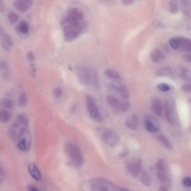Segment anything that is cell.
<instances>
[{
	"label": "cell",
	"instance_id": "6da1fadb",
	"mask_svg": "<svg viewBox=\"0 0 191 191\" xmlns=\"http://www.w3.org/2000/svg\"><path fill=\"white\" fill-rule=\"evenodd\" d=\"M61 24L65 41L71 42L77 39L86 27L82 10L76 7L69 9Z\"/></svg>",
	"mask_w": 191,
	"mask_h": 191
},
{
	"label": "cell",
	"instance_id": "7a4b0ae2",
	"mask_svg": "<svg viewBox=\"0 0 191 191\" xmlns=\"http://www.w3.org/2000/svg\"><path fill=\"white\" fill-rule=\"evenodd\" d=\"M75 72L78 79L83 84L88 86L92 83L96 88L99 87L98 75L93 69L80 66L76 68Z\"/></svg>",
	"mask_w": 191,
	"mask_h": 191
},
{
	"label": "cell",
	"instance_id": "3957f363",
	"mask_svg": "<svg viewBox=\"0 0 191 191\" xmlns=\"http://www.w3.org/2000/svg\"><path fill=\"white\" fill-rule=\"evenodd\" d=\"M64 150L69 161L73 166L79 167L82 166L84 159L79 147L74 143H67Z\"/></svg>",
	"mask_w": 191,
	"mask_h": 191
},
{
	"label": "cell",
	"instance_id": "277c9868",
	"mask_svg": "<svg viewBox=\"0 0 191 191\" xmlns=\"http://www.w3.org/2000/svg\"><path fill=\"white\" fill-rule=\"evenodd\" d=\"M86 99L87 107L91 117L96 121L103 120V117L99 110L93 97L91 95H86Z\"/></svg>",
	"mask_w": 191,
	"mask_h": 191
},
{
	"label": "cell",
	"instance_id": "5b68a950",
	"mask_svg": "<svg viewBox=\"0 0 191 191\" xmlns=\"http://www.w3.org/2000/svg\"><path fill=\"white\" fill-rule=\"evenodd\" d=\"M31 136L30 133L26 128L22 130L18 139V147L21 151L25 152L30 148Z\"/></svg>",
	"mask_w": 191,
	"mask_h": 191
},
{
	"label": "cell",
	"instance_id": "8992f818",
	"mask_svg": "<svg viewBox=\"0 0 191 191\" xmlns=\"http://www.w3.org/2000/svg\"><path fill=\"white\" fill-rule=\"evenodd\" d=\"M102 138L104 143L111 147H114L119 141V135L112 130L107 128L102 134Z\"/></svg>",
	"mask_w": 191,
	"mask_h": 191
},
{
	"label": "cell",
	"instance_id": "52a82bcc",
	"mask_svg": "<svg viewBox=\"0 0 191 191\" xmlns=\"http://www.w3.org/2000/svg\"><path fill=\"white\" fill-rule=\"evenodd\" d=\"M0 38L2 46L5 51L10 52L13 46V42L10 36L5 32L2 27L0 29Z\"/></svg>",
	"mask_w": 191,
	"mask_h": 191
},
{
	"label": "cell",
	"instance_id": "ba28073f",
	"mask_svg": "<svg viewBox=\"0 0 191 191\" xmlns=\"http://www.w3.org/2000/svg\"><path fill=\"white\" fill-rule=\"evenodd\" d=\"M33 3L32 1L28 0H17L14 1L13 6L18 11L24 13L27 11Z\"/></svg>",
	"mask_w": 191,
	"mask_h": 191
},
{
	"label": "cell",
	"instance_id": "9c48e42d",
	"mask_svg": "<svg viewBox=\"0 0 191 191\" xmlns=\"http://www.w3.org/2000/svg\"><path fill=\"white\" fill-rule=\"evenodd\" d=\"M145 119L146 129L151 133L157 132L158 128V125L155 118L151 115H147L146 116Z\"/></svg>",
	"mask_w": 191,
	"mask_h": 191
},
{
	"label": "cell",
	"instance_id": "30bf717a",
	"mask_svg": "<svg viewBox=\"0 0 191 191\" xmlns=\"http://www.w3.org/2000/svg\"><path fill=\"white\" fill-rule=\"evenodd\" d=\"M175 72L181 79L191 83V72L182 66L177 65L174 68Z\"/></svg>",
	"mask_w": 191,
	"mask_h": 191
},
{
	"label": "cell",
	"instance_id": "8fae6325",
	"mask_svg": "<svg viewBox=\"0 0 191 191\" xmlns=\"http://www.w3.org/2000/svg\"><path fill=\"white\" fill-rule=\"evenodd\" d=\"M108 105L111 107L115 113L119 115L122 113L121 111V103L115 97L112 95H108L106 98Z\"/></svg>",
	"mask_w": 191,
	"mask_h": 191
},
{
	"label": "cell",
	"instance_id": "7c38bea8",
	"mask_svg": "<svg viewBox=\"0 0 191 191\" xmlns=\"http://www.w3.org/2000/svg\"><path fill=\"white\" fill-rule=\"evenodd\" d=\"M175 38L178 43V49L191 53V39L181 37Z\"/></svg>",
	"mask_w": 191,
	"mask_h": 191
},
{
	"label": "cell",
	"instance_id": "4fadbf2b",
	"mask_svg": "<svg viewBox=\"0 0 191 191\" xmlns=\"http://www.w3.org/2000/svg\"><path fill=\"white\" fill-rule=\"evenodd\" d=\"M0 71L2 79L5 81L9 80L11 77V70L9 66L4 60H1L0 61Z\"/></svg>",
	"mask_w": 191,
	"mask_h": 191
},
{
	"label": "cell",
	"instance_id": "5bb4252c",
	"mask_svg": "<svg viewBox=\"0 0 191 191\" xmlns=\"http://www.w3.org/2000/svg\"><path fill=\"white\" fill-rule=\"evenodd\" d=\"M151 107L154 113L158 117L162 114V102L159 98L154 97L151 100Z\"/></svg>",
	"mask_w": 191,
	"mask_h": 191
},
{
	"label": "cell",
	"instance_id": "9a60e30c",
	"mask_svg": "<svg viewBox=\"0 0 191 191\" xmlns=\"http://www.w3.org/2000/svg\"><path fill=\"white\" fill-rule=\"evenodd\" d=\"M142 161L140 159H138L137 162L129 165L128 169L133 176H138L141 172L142 170Z\"/></svg>",
	"mask_w": 191,
	"mask_h": 191
},
{
	"label": "cell",
	"instance_id": "2e32d148",
	"mask_svg": "<svg viewBox=\"0 0 191 191\" xmlns=\"http://www.w3.org/2000/svg\"><path fill=\"white\" fill-rule=\"evenodd\" d=\"M126 126L129 129L136 131L138 129V119L136 115L132 114L129 116L126 121Z\"/></svg>",
	"mask_w": 191,
	"mask_h": 191
},
{
	"label": "cell",
	"instance_id": "e0dca14e",
	"mask_svg": "<svg viewBox=\"0 0 191 191\" xmlns=\"http://www.w3.org/2000/svg\"><path fill=\"white\" fill-rule=\"evenodd\" d=\"M28 170L29 174L34 180L38 181L41 180L42 176L41 172L36 165L34 163H29L28 166Z\"/></svg>",
	"mask_w": 191,
	"mask_h": 191
},
{
	"label": "cell",
	"instance_id": "ac0fdd59",
	"mask_svg": "<svg viewBox=\"0 0 191 191\" xmlns=\"http://www.w3.org/2000/svg\"><path fill=\"white\" fill-rule=\"evenodd\" d=\"M150 58L153 62L157 63L164 60L165 55L160 49L156 48L151 53Z\"/></svg>",
	"mask_w": 191,
	"mask_h": 191
},
{
	"label": "cell",
	"instance_id": "d6986e66",
	"mask_svg": "<svg viewBox=\"0 0 191 191\" xmlns=\"http://www.w3.org/2000/svg\"><path fill=\"white\" fill-rule=\"evenodd\" d=\"M16 30L19 34L21 35H26L28 34L29 31V24L25 21H22L17 25Z\"/></svg>",
	"mask_w": 191,
	"mask_h": 191
},
{
	"label": "cell",
	"instance_id": "ffe728a7",
	"mask_svg": "<svg viewBox=\"0 0 191 191\" xmlns=\"http://www.w3.org/2000/svg\"><path fill=\"white\" fill-rule=\"evenodd\" d=\"M156 75L158 77H172L173 76V71L169 67H163L158 69Z\"/></svg>",
	"mask_w": 191,
	"mask_h": 191
},
{
	"label": "cell",
	"instance_id": "44dd1931",
	"mask_svg": "<svg viewBox=\"0 0 191 191\" xmlns=\"http://www.w3.org/2000/svg\"><path fill=\"white\" fill-rule=\"evenodd\" d=\"M165 112L166 114V120L169 124L173 125V121L172 117V115L171 113V106H170L169 102L168 101H166L164 105Z\"/></svg>",
	"mask_w": 191,
	"mask_h": 191
},
{
	"label": "cell",
	"instance_id": "7402d4cb",
	"mask_svg": "<svg viewBox=\"0 0 191 191\" xmlns=\"http://www.w3.org/2000/svg\"><path fill=\"white\" fill-rule=\"evenodd\" d=\"M15 122L24 127H27L29 124V118L25 114H20L17 116Z\"/></svg>",
	"mask_w": 191,
	"mask_h": 191
},
{
	"label": "cell",
	"instance_id": "603a6c76",
	"mask_svg": "<svg viewBox=\"0 0 191 191\" xmlns=\"http://www.w3.org/2000/svg\"><path fill=\"white\" fill-rule=\"evenodd\" d=\"M157 168L158 172H169L167 163L164 159H161L158 161L157 164Z\"/></svg>",
	"mask_w": 191,
	"mask_h": 191
},
{
	"label": "cell",
	"instance_id": "cb8c5ba5",
	"mask_svg": "<svg viewBox=\"0 0 191 191\" xmlns=\"http://www.w3.org/2000/svg\"><path fill=\"white\" fill-rule=\"evenodd\" d=\"M1 105L4 108L11 110L15 107V103L13 100L10 98H3L1 101Z\"/></svg>",
	"mask_w": 191,
	"mask_h": 191
},
{
	"label": "cell",
	"instance_id": "d4e9b609",
	"mask_svg": "<svg viewBox=\"0 0 191 191\" xmlns=\"http://www.w3.org/2000/svg\"><path fill=\"white\" fill-rule=\"evenodd\" d=\"M141 181L142 183L145 186L149 187L152 185V181L150 175L149 173L145 171L142 173L141 177Z\"/></svg>",
	"mask_w": 191,
	"mask_h": 191
},
{
	"label": "cell",
	"instance_id": "484cf974",
	"mask_svg": "<svg viewBox=\"0 0 191 191\" xmlns=\"http://www.w3.org/2000/svg\"><path fill=\"white\" fill-rule=\"evenodd\" d=\"M11 112L6 109L1 111V121L3 123H6L11 119L12 116Z\"/></svg>",
	"mask_w": 191,
	"mask_h": 191
},
{
	"label": "cell",
	"instance_id": "4316f807",
	"mask_svg": "<svg viewBox=\"0 0 191 191\" xmlns=\"http://www.w3.org/2000/svg\"><path fill=\"white\" fill-rule=\"evenodd\" d=\"M119 94L121 98L124 100H127L129 98V93L127 88L124 84L121 85L119 88Z\"/></svg>",
	"mask_w": 191,
	"mask_h": 191
},
{
	"label": "cell",
	"instance_id": "83f0119b",
	"mask_svg": "<svg viewBox=\"0 0 191 191\" xmlns=\"http://www.w3.org/2000/svg\"><path fill=\"white\" fill-rule=\"evenodd\" d=\"M105 73L107 77L113 80H118L121 78V76L119 73L112 69H106L105 71Z\"/></svg>",
	"mask_w": 191,
	"mask_h": 191
},
{
	"label": "cell",
	"instance_id": "f1b7e54d",
	"mask_svg": "<svg viewBox=\"0 0 191 191\" xmlns=\"http://www.w3.org/2000/svg\"><path fill=\"white\" fill-rule=\"evenodd\" d=\"M159 139L161 143L166 148L169 149V150H171L172 149V146L170 143L169 141L165 135H160Z\"/></svg>",
	"mask_w": 191,
	"mask_h": 191
},
{
	"label": "cell",
	"instance_id": "f546056e",
	"mask_svg": "<svg viewBox=\"0 0 191 191\" xmlns=\"http://www.w3.org/2000/svg\"><path fill=\"white\" fill-rule=\"evenodd\" d=\"M27 98L25 93H22L19 96L18 99V105L20 107H24L26 105Z\"/></svg>",
	"mask_w": 191,
	"mask_h": 191
},
{
	"label": "cell",
	"instance_id": "4dcf8cb0",
	"mask_svg": "<svg viewBox=\"0 0 191 191\" xmlns=\"http://www.w3.org/2000/svg\"><path fill=\"white\" fill-rule=\"evenodd\" d=\"M8 18L10 23L14 24L18 21V17L16 13L13 12H11L8 13Z\"/></svg>",
	"mask_w": 191,
	"mask_h": 191
},
{
	"label": "cell",
	"instance_id": "1f68e13d",
	"mask_svg": "<svg viewBox=\"0 0 191 191\" xmlns=\"http://www.w3.org/2000/svg\"><path fill=\"white\" fill-rule=\"evenodd\" d=\"M181 7L184 13L187 15H189L190 13V4L188 1H182Z\"/></svg>",
	"mask_w": 191,
	"mask_h": 191
},
{
	"label": "cell",
	"instance_id": "d6a6232c",
	"mask_svg": "<svg viewBox=\"0 0 191 191\" xmlns=\"http://www.w3.org/2000/svg\"><path fill=\"white\" fill-rule=\"evenodd\" d=\"M169 6L170 13L172 14H175L178 13V7L177 3L174 1L170 2Z\"/></svg>",
	"mask_w": 191,
	"mask_h": 191
},
{
	"label": "cell",
	"instance_id": "836d02e7",
	"mask_svg": "<svg viewBox=\"0 0 191 191\" xmlns=\"http://www.w3.org/2000/svg\"><path fill=\"white\" fill-rule=\"evenodd\" d=\"M130 107L129 102L125 101L121 103V112H126L127 111Z\"/></svg>",
	"mask_w": 191,
	"mask_h": 191
},
{
	"label": "cell",
	"instance_id": "e575fe53",
	"mask_svg": "<svg viewBox=\"0 0 191 191\" xmlns=\"http://www.w3.org/2000/svg\"><path fill=\"white\" fill-rule=\"evenodd\" d=\"M53 94L55 97L57 98H60L63 94V91L61 88H56L53 89Z\"/></svg>",
	"mask_w": 191,
	"mask_h": 191
},
{
	"label": "cell",
	"instance_id": "d590c367",
	"mask_svg": "<svg viewBox=\"0 0 191 191\" xmlns=\"http://www.w3.org/2000/svg\"><path fill=\"white\" fill-rule=\"evenodd\" d=\"M158 87L160 90L163 92L168 91L170 89L169 85L165 83H161L158 85Z\"/></svg>",
	"mask_w": 191,
	"mask_h": 191
},
{
	"label": "cell",
	"instance_id": "8d00e7d4",
	"mask_svg": "<svg viewBox=\"0 0 191 191\" xmlns=\"http://www.w3.org/2000/svg\"><path fill=\"white\" fill-rule=\"evenodd\" d=\"M170 45L173 49H178V45L177 41L175 38H173L170 40Z\"/></svg>",
	"mask_w": 191,
	"mask_h": 191
},
{
	"label": "cell",
	"instance_id": "74e56055",
	"mask_svg": "<svg viewBox=\"0 0 191 191\" xmlns=\"http://www.w3.org/2000/svg\"><path fill=\"white\" fill-rule=\"evenodd\" d=\"M181 89L184 92L191 93V84H185L182 85Z\"/></svg>",
	"mask_w": 191,
	"mask_h": 191
},
{
	"label": "cell",
	"instance_id": "f35d334b",
	"mask_svg": "<svg viewBox=\"0 0 191 191\" xmlns=\"http://www.w3.org/2000/svg\"><path fill=\"white\" fill-rule=\"evenodd\" d=\"M183 185L185 187H191V178L189 177H186L183 179Z\"/></svg>",
	"mask_w": 191,
	"mask_h": 191
},
{
	"label": "cell",
	"instance_id": "ab89813d",
	"mask_svg": "<svg viewBox=\"0 0 191 191\" xmlns=\"http://www.w3.org/2000/svg\"><path fill=\"white\" fill-rule=\"evenodd\" d=\"M108 88L109 89L114 92H117L119 90V88L115 85L110 83L108 85Z\"/></svg>",
	"mask_w": 191,
	"mask_h": 191
},
{
	"label": "cell",
	"instance_id": "60d3db41",
	"mask_svg": "<svg viewBox=\"0 0 191 191\" xmlns=\"http://www.w3.org/2000/svg\"><path fill=\"white\" fill-rule=\"evenodd\" d=\"M27 57L29 61H33L35 58L34 53L32 52H29L27 53Z\"/></svg>",
	"mask_w": 191,
	"mask_h": 191
},
{
	"label": "cell",
	"instance_id": "b9f144b4",
	"mask_svg": "<svg viewBox=\"0 0 191 191\" xmlns=\"http://www.w3.org/2000/svg\"><path fill=\"white\" fill-rule=\"evenodd\" d=\"M183 59L185 61L188 62H191V54H185L183 56Z\"/></svg>",
	"mask_w": 191,
	"mask_h": 191
},
{
	"label": "cell",
	"instance_id": "7bdbcfd3",
	"mask_svg": "<svg viewBox=\"0 0 191 191\" xmlns=\"http://www.w3.org/2000/svg\"><path fill=\"white\" fill-rule=\"evenodd\" d=\"M31 73L33 77H35L36 72V68L35 65L34 64H31L30 65Z\"/></svg>",
	"mask_w": 191,
	"mask_h": 191
},
{
	"label": "cell",
	"instance_id": "ee69618b",
	"mask_svg": "<svg viewBox=\"0 0 191 191\" xmlns=\"http://www.w3.org/2000/svg\"><path fill=\"white\" fill-rule=\"evenodd\" d=\"M121 2L122 4L124 6H128V5L132 4L134 2V1H131V0H123Z\"/></svg>",
	"mask_w": 191,
	"mask_h": 191
},
{
	"label": "cell",
	"instance_id": "f6af8a7d",
	"mask_svg": "<svg viewBox=\"0 0 191 191\" xmlns=\"http://www.w3.org/2000/svg\"><path fill=\"white\" fill-rule=\"evenodd\" d=\"M128 154V151H123L120 153L119 154V156L120 157H126V156H127Z\"/></svg>",
	"mask_w": 191,
	"mask_h": 191
},
{
	"label": "cell",
	"instance_id": "bcb514c9",
	"mask_svg": "<svg viewBox=\"0 0 191 191\" xmlns=\"http://www.w3.org/2000/svg\"><path fill=\"white\" fill-rule=\"evenodd\" d=\"M28 191H39L37 187L34 186H30L28 187Z\"/></svg>",
	"mask_w": 191,
	"mask_h": 191
},
{
	"label": "cell",
	"instance_id": "7dc6e473",
	"mask_svg": "<svg viewBox=\"0 0 191 191\" xmlns=\"http://www.w3.org/2000/svg\"><path fill=\"white\" fill-rule=\"evenodd\" d=\"M168 189L166 186L162 185L159 187L158 191H168Z\"/></svg>",
	"mask_w": 191,
	"mask_h": 191
},
{
	"label": "cell",
	"instance_id": "c3c4849f",
	"mask_svg": "<svg viewBox=\"0 0 191 191\" xmlns=\"http://www.w3.org/2000/svg\"><path fill=\"white\" fill-rule=\"evenodd\" d=\"M98 190V191H109L108 189L105 186L100 187Z\"/></svg>",
	"mask_w": 191,
	"mask_h": 191
},
{
	"label": "cell",
	"instance_id": "681fc988",
	"mask_svg": "<svg viewBox=\"0 0 191 191\" xmlns=\"http://www.w3.org/2000/svg\"><path fill=\"white\" fill-rule=\"evenodd\" d=\"M3 10V5L2 1H0V10H1V12H2Z\"/></svg>",
	"mask_w": 191,
	"mask_h": 191
},
{
	"label": "cell",
	"instance_id": "f907efd6",
	"mask_svg": "<svg viewBox=\"0 0 191 191\" xmlns=\"http://www.w3.org/2000/svg\"><path fill=\"white\" fill-rule=\"evenodd\" d=\"M120 191H129L126 189H121Z\"/></svg>",
	"mask_w": 191,
	"mask_h": 191
}]
</instances>
